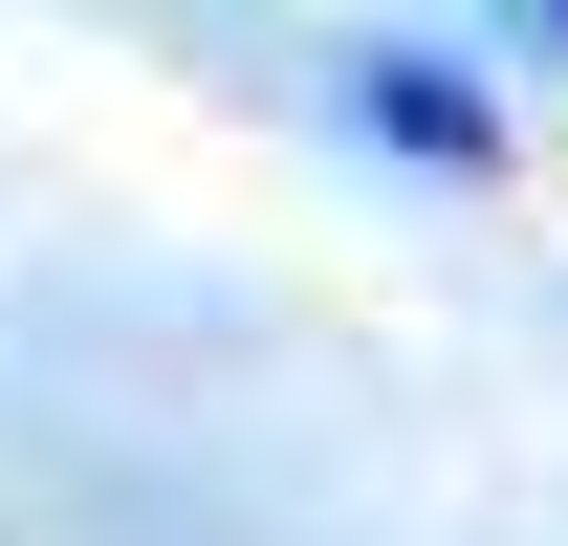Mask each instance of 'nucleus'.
<instances>
[{
  "instance_id": "1",
  "label": "nucleus",
  "mask_w": 568,
  "mask_h": 546,
  "mask_svg": "<svg viewBox=\"0 0 568 546\" xmlns=\"http://www.w3.org/2000/svg\"><path fill=\"white\" fill-rule=\"evenodd\" d=\"M351 110H372V132H394V153H437V175H481V88H459V67H416V44H372V67H351Z\"/></svg>"
},
{
  "instance_id": "2",
  "label": "nucleus",
  "mask_w": 568,
  "mask_h": 546,
  "mask_svg": "<svg viewBox=\"0 0 568 546\" xmlns=\"http://www.w3.org/2000/svg\"><path fill=\"white\" fill-rule=\"evenodd\" d=\"M503 22H547V44H568V0H503Z\"/></svg>"
}]
</instances>
